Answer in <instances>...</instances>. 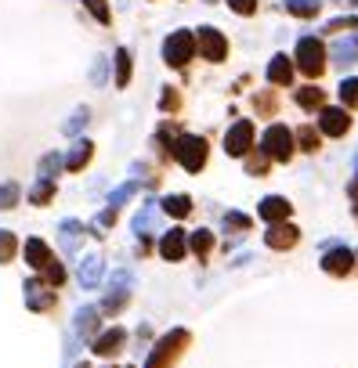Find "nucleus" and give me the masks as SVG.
Here are the masks:
<instances>
[{"label": "nucleus", "mask_w": 358, "mask_h": 368, "mask_svg": "<svg viewBox=\"0 0 358 368\" xmlns=\"http://www.w3.org/2000/svg\"><path fill=\"white\" fill-rule=\"evenodd\" d=\"M188 339H192L188 329H171L166 336H159L156 346H152V354H149V361H145V368H174L178 358L185 354Z\"/></svg>", "instance_id": "f257e3e1"}, {"label": "nucleus", "mask_w": 358, "mask_h": 368, "mask_svg": "<svg viewBox=\"0 0 358 368\" xmlns=\"http://www.w3.org/2000/svg\"><path fill=\"white\" fill-rule=\"evenodd\" d=\"M329 54H333V65H341V69L355 65L358 61V36L355 40H336L333 47H329Z\"/></svg>", "instance_id": "5701e85b"}, {"label": "nucleus", "mask_w": 358, "mask_h": 368, "mask_svg": "<svg viewBox=\"0 0 358 368\" xmlns=\"http://www.w3.org/2000/svg\"><path fill=\"white\" fill-rule=\"evenodd\" d=\"M131 286H134V274L127 267H120L113 274V281H109V293H105V300H101V311L105 314H120L123 303H127V296H131Z\"/></svg>", "instance_id": "423d86ee"}, {"label": "nucleus", "mask_w": 358, "mask_h": 368, "mask_svg": "<svg viewBox=\"0 0 358 368\" xmlns=\"http://www.w3.org/2000/svg\"><path fill=\"white\" fill-rule=\"evenodd\" d=\"M15 249H18V238L11 231H0V264H11Z\"/></svg>", "instance_id": "e433bc0d"}, {"label": "nucleus", "mask_w": 358, "mask_h": 368, "mask_svg": "<svg viewBox=\"0 0 358 368\" xmlns=\"http://www.w3.org/2000/svg\"><path fill=\"white\" fill-rule=\"evenodd\" d=\"M123 343H127V329H109V332H101L94 343H91V351L98 354V358H116L120 351H123Z\"/></svg>", "instance_id": "2eb2a0df"}, {"label": "nucleus", "mask_w": 358, "mask_h": 368, "mask_svg": "<svg viewBox=\"0 0 358 368\" xmlns=\"http://www.w3.org/2000/svg\"><path fill=\"white\" fill-rule=\"evenodd\" d=\"M268 166H271V156H268L264 148H254V152L246 156V170L254 173V177H264V173H268Z\"/></svg>", "instance_id": "cd10ccee"}, {"label": "nucleus", "mask_w": 358, "mask_h": 368, "mask_svg": "<svg viewBox=\"0 0 358 368\" xmlns=\"http://www.w3.org/2000/svg\"><path fill=\"white\" fill-rule=\"evenodd\" d=\"M98 307H80L76 311V318H73V339L80 343V339H98Z\"/></svg>", "instance_id": "4468645a"}, {"label": "nucleus", "mask_w": 358, "mask_h": 368, "mask_svg": "<svg viewBox=\"0 0 358 368\" xmlns=\"http://www.w3.org/2000/svg\"><path fill=\"white\" fill-rule=\"evenodd\" d=\"M178 105H181V94H178V87H166V94H163L159 108H163V112H174Z\"/></svg>", "instance_id": "a19ab883"}, {"label": "nucleus", "mask_w": 358, "mask_h": 368, "mask_svg": "<svg viewBox=\"0 0 358 368\" xmlns=\"http://www.w3.org/2000/svg\"><path fill=\"white\" fill-rule=\"evenodd\" d=\"M159 206H163V213H171V216H188L192 213V199H188V195H166Z\"/></svg>", "instance_id": "bb28decb"}, {"label": "nucleus", "mask_w": 358, "mask_h": 368, "mask_svg": "<svg viewBox=\"0 0 358 368\" xmlns=\"http://www.w3.org/2000/svg\"><path fill=\"white\" fill-rule=\"evenodd\" d=\"M51 249H48V242H44V238H29V242H26V264L33 267V271H40V274H44L48 267H51Z\"/></svg>", "instance_id": "f3484780"}, {"label": "nucleus", "mask_w": 358, "mask_h": 368, "mask_svg": "<svg viewBox=\"0 0 358 368\" xmlns=\"http://www.w3.org/2000/svg\"><path fill=\"white\" fill-rule=\"evenodd\" d=\"M196 54V33L188 29H178L163 40V61L171 65V69H185V61Z\"/></svg>", "instance_id": "20e7f679"}, {"label": "nucleus", "mask_w": 358, "mask_h": 368, "mask_svg": "<svg viewBox=\"0 0 358 368\" xmlns=\"http://www.w3.org/2000/svg\"><path fill=\"white\" fill-rule=\"evenodd\" d=\"M44 278H48V286H62V281H66V267H62L58 260H51V267L44 271Z\"/></svg>", "instance_id": "ea45409f"}, {"label": "nucleus", "mask_w": 358, "mask_h": 368, "mask_svg": "<svg viewBox=\"0 0 358 368\" xmlns=\"http://www.w3.org/2000/svg\"><path fill=\"white\" fill-rule=\"evenodd\" d=\"M55 286H48L44 278H29L26 286H22V293H26V307L29 311H51L55 307V293H51Z\"/></svg>", "instance_id": "9b49d317"}, {"label": "nucleus", "mask_w": 358, "mask_h": 368, "mask_svg": "<svg viewBox=\"0 0 358 368\" xmlns=\"http://www.w3.org/2000/svg\"><path fill=\"white\" fill-rule=\"evenodd\" d=\"M83 4H87V11L101 22V26H109L113 22V15H109V4H105V0H83Z\"/></svg>", "instance_id": "58836bf2"}, {"label": "nucleus", "mask_w": 358, "mask_h": 368, "mask_svg": "<svg viewBox=\"0 0 358 368\" xmlns=\"http://www.w3.org/2000/svg\"><path fill=\"white\" fill-rule=\"evenodd\" d=\"M289 213H293V206H289V199H282V195H264L261 206H257V216H261V221H268V224L289 221Z\"/></svg>", "instance_id": "ddd939ff"}, {"label": "nucleus", "mask_w": 358, "mask_h": 368, "mask_svg": "<svg viewBox=\"0 0 358 368\" xmlns=\"http://www.w3.org/2000/svg\"><path fill=\"white\" fill-rule=\"evenodd\" d=\"M113 221H116V209H105V213L98 216V224H101V228H109Z\"/></svg>", "instance_id": "49530a36"}, {"label": "nucleus", "mask_w": 358, "mask_h": 368, "mask_svg": "<svg viewBox=\"0 0 358 368\" xmlns=\"http://www.w3.org/2000/svg\"><path fill=\"white\" fill-rule=\"evenodd\" d=\"M105 65H109V61H105V58H98V65L91 69V80H94V83H105Z\"/></svg>", "instance_id": "a18cd8bd"}, {"label": "nucleus", "mask_w": 358, "mask_h": 368, "mask_svg": "<svg viewBox=\"0 0 358 368\" xmlns=\"http://www.w3.org/2000/svg\"><path fill=\"white\" fill-rule=\"evenodd\" d=\"M341 29H358V18H355V15H348V18H333L329 26H326V33H341Z\"/></svg>", "instance_id": "79ce46f5"}, {"label": "nucleus", "mask_w": 358, "mask_h": 368, "mask_svg": "<svg viewBox=\"0 0 358 368\" xmlns=\"http://www.w3.org/2000/svg\"><path fill=\"white\" fill-rule=\"evenodd\" d=\"M228 8L236 11V15H246L250 18V15L257 11V0H228Z\"/></svg>", "instance_id": "37998d69"}, {"label": "nucleus", "mask_w": 358, "mask_h": 368, "mask_svg": "<svg viewBox=\"0 0 358 368\" xmlns=\"http://www.w3.org/2000/svg\"><path fill=\"white\" fill-rule=\"evenodd\" d=\"M319 8H322V0H286V11H289V15H297V18L319 15Z\"/></svg>", "instance_id": "7c9ffc66"}, {"label": "nucleus", "mask_w": 358, "mask_h": 368, "mask_svg": "<svg viewBox=\"0 0 358 368\" xmlns=\"http://www.w3.org/2000/svg\"><path fill=\"white\" fill-rule=\"evenodd\" d=\"M348 130H351V112L348 108H329L326 105L319 112V134L322 138H344Z\"/></svg>", "instance_id": "9d476101"}, {"label": "nucleus", "mask_w": 358, "mask_h": 368, "mask_svg": "<svg viewBox=\"0 0 358 368\" xmlns=\"http://www.w3.org/2000/svg\"><path fill=\"white\" fill-rule=\"evenodd\" d=\"M326 43L319 36H301L297 40V65H301V73L304 76H322L326 69Z\"/></svg>", "instance_id": "7ed1b4c3"}, {"label": "nucleus", "mask_w": 358, "mask_h": 368, "mask_svg": "<svg viewBox=\"0 0 358 368\" xmlns=\"http://www.w3.org/2000/svg\"><path fill=\"white\" fill-rule=\"evenodd\" d=\"M51 199H55V181H36L29 188V203L33 206H48Z\"/></svg>", "instance_id": "c756f323"}, {"label": "nucleus", "mask_w": 358, "mask_h": 368, "mask_svg": "<svg viewBox=\"0 0 358 368\" xmlns=\"http://www.w3.org/2000/svg\"><path fill=\"white\" fill-rule=\"evenodd\" d=\"M355 166H358V152H355Z\"/></svg>", "instance_id": "8fccbe9b"}, {"label": "nucleus", "mask_w": 358, "mask_h": 368, "mask_svg": "<svg viewBox=\"0 0 358 368\" xmlns=\"http://www.w3.org/2000/svg\"><path fill=\"white\" fill-rule=\"evenodd\" d=\"M351 195H358V173H355V181H351V188H348Z\"/></svg>", "instance_id": "de8ad7c7"}, {"label": "nucleus", "mask_w": 358, "mask_h": 368, "mask_svg": "<svg viewBox=\"0 0 358 368\" xmlns=\"http://www.w3.org/2000/svg\"><path fill=\"white\" fill-rule=\"evenodd\" d=\"M254 105H257V112H261V116H271V112H275V98H271V94H257Z\"/></svg>", "instance_id": "c03bdc74"}, {"label": "nucleus", "mask_w": 358, "mask_h": 368, "mask_svg": "<svg viewBox=\"0 0 358 368\" xmlns=\"http://www.w3.org/2000/svg\"><path fill=\"white\" fill-rule=\"evenodd\" d=\"M221 228H224L228 235H246V231H250V216H246V213H224Z\"/></svg>", "instance_id": "473e14b6"}, {"label": "nucleus", "mask_w": 358, "mask_h": 368, "mask_svg": "<svg viewBox=\"0 0 358 368\" xmlns=\"http://www.w3.org/2000/svg\"><path fill=\"white\" fill-rule=\"evenodd\" d=\"M355 221H358V203H355Z\"/></svg>", "instance_id": "09e8293b"}, {"label": "nucleus", "mask_w": 358, "mask_h": 368, "mask_svg": "<svg viewBox=\"0 0 358 368\" xmlns=\"http://www.w3.org/2000/svg\"><path fill=\"white\" fill-rule=\"evenodd\" d=\"M185 253H188V235L181 228H171L159 238V256L163 260H171V264H174V260H181Z\"/></svg>", "instance_id": "dca6fc26"}, {"label": "nucleus", "mask_w": 358, "mask_h": 368, "mask_svg": "<svg viewBox=\"0 0 358 368\" xmlns=\"http://www.w3.org/2000/svg\"><path fill=\"white\" fill-rule=\"evenodd\" d=\"M254 138H257V134H254V123H250V119H239V123L224 134V152H228L231 159H246L250 152H254Z\"/></svg>", "instance_id": "0eeeda50"}, {"label": "nucleus", "mask_w": 358, "mask_h": 368, "mask_svg": "<svg viewBox=\"0 0 358 368\" xmlns=\"http://www.w3.org/2000/svg\"><path fill=\"white\" fill-rule=\"evenodd\" d=\"M188 249H192L199 260H210V249H214V231H206V228L192 231V235H188Z\"/></svg>", "instance_id": "b1692460"}, {"label": "nucleus", "mask_w": 358, "mask_h": 368, "mask_svg": "<svg viewBox=\"0 0 358 368\" xmlns=\"http://www.w3.org/2000/svg\"><path fill=\"white\" fill-rule=\"evenodd\" d=\"M58 242H62V249L73 256V253L80 249V242H83V224L73 221V216H69V221H62V224H58Z\"/></svg>", "instance_id": "6ab92c4d"}, {"label": "nucleus", "mask_w": 358, "mask_h": 368, "mask_svg": "<svg viewBox=\"0 0 358 368\" xmlns=\"http://www.w3.org/2000/svg\"><path fill=\"white\" fill-rule=\"evenodd\" d=\"M87 119H91V108H83V105H80V108H76V112H73V116L66 119V126H62V130H66V134H69V138H76V134H80V130H83V126H87Z\"/></svg>", "instance_id": "72a5a7b5"}, {"label": "nucleus", "mask_w": 358, "mask_h": 368, "mask_svg": "<svg viewBox=\"0 0 358 368\" xmlns=\"http://www.w3.org/2000/svg\"><path fill=\"white\" fill-rule=\"evenodd\" d=\"M101 274H105V260H101L98 253H91V256L80 260V286H83V289H94L98 281H101Z\"/></svg>", "instance_id": "a211bd4d"}, {"label": "nucleus", "mask_w": 358, "mask_h": 368, "mask_svg": "<svg viewBox=\"0 0 358 368\" xmlns=\"http://www.w3.org/2000/svg\"><path fill=\"white\" fill-rule=\"evenodd\" d=\"M322 271L326 274H336V278H344V274H351V267H355V253L348 249V246H341V242H326L322 246Z\"/></svg>", "instance_id": "1a4fd4ad"}, {"label": "nucleus", "mask_w": 358, "mask_h": 368, "mask_svg": "<svg viewBox=\"0 0 358 368\" xmlns=\"http://www.w3.org/2000/svg\"><path fill=\"white\" fill-rule=\"evenodd\" d=\"M131 83V51L120 47L116 51V87H127Z\"/></svg>", "instance_id": "2f4dec72"}, {"label": "nucleus", "mask_w": 358, "mask_h": 368, "mask_svg": "<svg viewBox=\"0 0 358 368\" xmlns=\"http://www.w3.org/2000/svg\"><path fill=\"white\" fill-rule=\"evenodd\" d=\"M196 51H199L206 61H224V58H228V40H224L221 29L203 26V29L196 33Z\"/></svg>", "instance_id": "6e6552de"}, {"label": "nucleus", "mask_w": 358, "mask_h": 368, "mask_svg": "<svg viewBox=\"0 0 358 368\" xmlns=\"http://www.w3.org/2000/svg\"><path fill=\"white\" fill-rule=\"evenodd\" d=\"M293 65H297V61H289L286 54H275V58L268 61V83L289 87V83H293Z\"/></svg>", "instance_id": "aec40b11"}, {"label": "nucleus", "mask_w": 358, "mask_h": 368, "mask_svg": "<svg viewBox=\"0 0 358 368\" xmlns=\"http://www.w3.org/2000/svg\"><path fill=\"white\" fill-rule=\"evenodd\" d=\"M156 221H159V206L149 203V206H145V209L134 216V221H131V228H134V235H149V231L156 228Z\"/></svg>", "instance_id": "393cba45"}, {"label": "nucleus", "mask_w": 358, "mask_h": 368, "mask_svg": "<svg viewBox=\"0 0 358 368\" xmlns=\"http://www.w3.org/2000/svg\"><path fill=\"white\" fill-rule=\"evenodd\" d=\"M341 101H344V108H358V76L341 83Z\"/></svg>", "instance_id": "c9c22d12"}, {"label": "nucleus", "mask_w": 358, "mask_h": 368, "mask_svg": "<svg viewBox=\"0 0 358 368\" xmlns=\"http://www.w3.org/2000/svg\"><path fill=\"white\" fill-rule=\"evenodd\" d=\"M91 156H94V145H91L87 138L76 141V145L69 148V156H66V170H69V173H80L83 166L91 163Z\"/></svg>", "instance_id": "4be33fe9"}, {"label": "nucleus", "mask_w": 358, "mask_h": 368, "mask_svg": "<svg viewBox=\"0 0 358 368\" xmlns=\"http://www.w3.org/2000/svg\"><path fill=\"white\" fill-rule=\"evenodd\" d=\"M134 191H138V184H134V181H127V184H120L116 191H109V209H120L127 199H134Z\"/></svg>", "instance_id": "f704fd0d"}, {"label": "nucleus", "mask_w": 358, "mask_h": 368, "mask_svg": "<svg viewBox=\"0 0 358 368\" xmlns=\"http://www.w3.org/2000/svg\"><path fill=\"white\" fill-rule=\"evenodd\" d=\"M293 101H297L304 112H322L326 108V91L322 87H301V91L293 94Z\"/></svg>", "instance_id": "412c9836"}, {"label": "nucleus", "mask_w": 358, "mask_h": 368, "mask_svg": "<svg viewBox=\"0 0 358 368\" xmlns=\"http://www.w3.org/2000/svg\"><path fill=\"white\" fill-rule=\"evenodd\" d=\"M293 138H297L301 152H308V156H311V152H319V145H322V134H319V126H301V130H297V134H293Z\"/></svg>", "instance_id": "a878e982"}, {"label": "nucleus", "mask_w": 358, "mask_h": 368, "mask_svg": "<svg viewBox=\"0 0 358 368\" xmlns=\"http://www.w3.org/2000/svg\"><path fill=\"white\" fill-rule=\"evenodd\" d=\"M261 148L268 152L275 163H286L289 156H293V148H297V138H293V130L289 126H282V123H271L268 130H264V141H261Z\"/></svg>", "instance_id": "39448f33"}, {"label": "nucleus", "mask_w": 358, "mask_h": 368, "mask_svg": "<svg viewBox=\"0 0 358 368\" xmlns=\"http://www.w3.org/2000/svg\"><path fill=\"white\" fill-rule=\"evenodd\" d=\"M62 166H66V159H62V156H55V152H48V156L40 159V177H36V181H55Z\"/></svg>", "instance_id": "c85d7f7f"}, {"label": "nucleus", "mask_w": 358, "mask_h": 368, "mask_svg": "<svg viewBox=\"0 0 358 368\" xmlns=\"http://www.w3.org/2000/svg\"><path fill=\"white\" fill-rule=\"evenodd\" d=\"M174 159H178L188 173H199V170L206 166V159H210L206 138H199V134H181L178 145H174Z\"/></svg>", "instance_id": "f03ea898"}, {"label": "nucleus", "mask_w": 358, "mask_h": 368, "mask_svg": "<svg viewBox=\"0 0 358 368\" xmlns=\"http://www.w3.org/2000/svg\"><path fill=\"white\" fill-rule=\"evenodd\" d=\"M18 195H22V191H18V184H15V181L0 184V209H11V206L18 203Z\"/></svg>", "instance_id": "4c0bfd02"}, {"label": "nucleus", "mask_w": 358, "mask_h": 368, "mask_svg": "<svg viewBox=\"0 0 358 368\" xmlns=\"http://www.w3.org/2000/svg\"><path fill=\"white\" fill-rule=\"evenodd\" d=\"M264 242H268V249H293L301 242V228H293V224H268V235H264Z\"/></svg>", "instance_id": "f8f14e48"}]
</instances>
